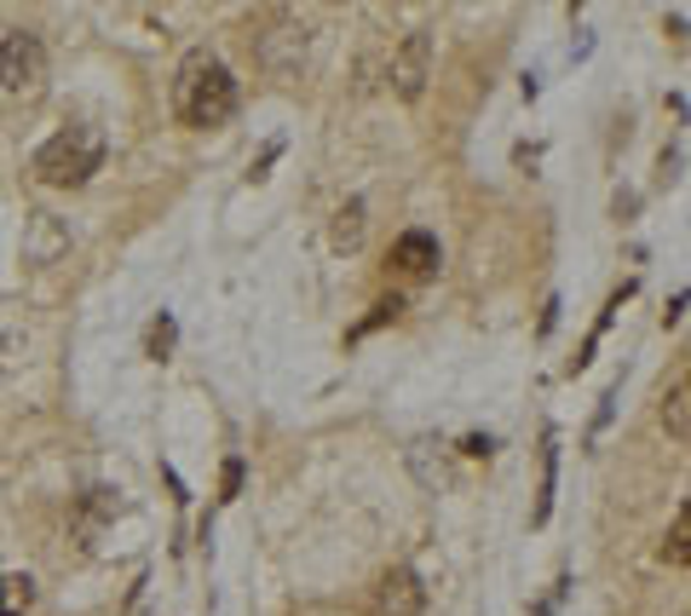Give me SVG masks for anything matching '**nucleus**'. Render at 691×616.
Here are the masks:
<instances>
[{
  "label": "nucleus",
  "instance_id": "obj_1",
  "mask_svg": "<svg viewBox=\"0 0 691 616\" xmlns=\"http://www.w3.org/2000/svg\"><path fill=\"white\" fill-rule=\"evenodd\" d=\"M173 110H179L185 128H219V121H231V110H237V75L219 64L208 47H196L185 64H179Z\"/></svg>",
  "mask_w": 691,
  "mask_h": 616
},
{
  "label": "nucleus",
  "instance_id": "obj_13",
  "mask_svg": "<svg viewBox=\"0 0 691 616\" xmlns=\"http://www.w3.org/2000/svg\"><path fill=\"white\" fill-rule=\"evenodd\" d=\"M554 433H547V444H542V502H536V512H531V519L536 524H547V507H554Z\"/></svg>",
  "mask_w": 691,
  "mask_h": 616
},
{
  "label": "nucleus",
  "instance_id": "obj_7",
  "mask_svg": "<svg viewBox=\"0 0 691 616\" xmlns=\"http://www.w3.org/2000/svg\"><path fill=\"white\" fill-rule=\"evenodd\" d=\"M392 265H398V271H410V277L438 271V237L433 231H403L392 242Z\"/></svg>",
  "mask_w": 691,
  "mask_h": 616
},
{
  "label": "nucleus",
  "instance_id": "obj_14",
  "mask_svg": "<svg viewBox=\"0 0 691 616\" xmlns=\"http://www.w3.org/2000/svg\"><path fill=\"white\" fill-rule=\"evenodd\" d=\"M461 456H473V461H490V456H496V438H490V433H473V438H461Z\"/></svg>",
  "mask_w": 691,
  "mask_h": 616
},
{
  "label": "nucleus",
  "instance_id": "obj_16",
  "mask_svg": "<svg viewBox=\"0 0 691 616\" xmlns=\"http://www.w3.org/2000/svg\"><path fill=\"white\" fill-rule=\"evenodd\" d=\"M237 484H242V461H226V484H219V490H226V496H237Z\"/></svg>",
  "mask_w": 691,
  "mask_h": 616
},
{
  "label": "nucleus",
  "instance_id": "obj_4",
  "mask_svg": "<svg viewBox=\"0 0 691 616\" xmlns=\"http://www.w3.org/2000/svg\"><path fill=\"white\" fill-rule=\"evenodd\" d=\"M398 98H421V87L433 81V29H410L392 47V70H386Z\"/></svg>",
  "mask_w": 691,
  "mask_h": 616
},
{
  "label": "nucleus",
  "instance_id": "obj_11",
  "mask_svg": "<svg viewBox=\"0 0 691 616\" xmlns=\"http://www.w3.org/2000/svg\"><path fill=\"white\" fill-rule=\"evenodd\" d=\"M663 559L691 570V502L675 512V524H668V536H663Z\"/></svg>",
  "mask_w": 691,
  "mask_h": 616
},
{
  "label": "nucleus",
  "instance_id": "obj_10",
  "mask_svg": "<svg viewBox=\"0 0 691 616\" xmlns=\"http://www.w3.org/2000/svg\"><path fill=\"white\" fill-rule=\"evenodd\" d=\"M363 225H369V208H363V202H346V208L335 214V249H346V254H352L357 249V242H363Z\"/></svg>",
  "mask_w": 691,
  "mask_h": 616
},
{
  "label": "nucleus",
  "instance_id": "obj_12",
  "mask_svg": "<svg viewBox=\"0 0 691 616\" xmlns=\"http://www.w3.org/2000/svg\"><path fill=\"white\" fill-rule=\"evenodd\" d=\"M173 340H179V323H173L168 312H161V317L150 323V335H145V352H150V358L161 363V358H168V352H173Z\"/></svg>",
  "mask_w": 691,
  "mask_h": 616
},
{
  "label": "nucleus",
  "instance_id": "obj_9",
  "mask_svg": "<svg viewBox=\"0 0 691 616\" xmlns=\"http://www.w3.org/2000/svg\"><path fill=\"white\" fill-rule=\"evenodd\" d=\"M35 611V582L24 570H12V577H0V616H29Z\"/></svg>",
  "mask_w": 691,
  "mask_h": 616
},
{
  "label": "nucleus",
  "instance_id": "obj_8",
  "mask_svg": "<svg viewBox=\"0 0 691 616\" xmlns=\"http://www.w3.org/2000/svg\"><path fill=\"white\" fill-rule=\"evenodd\" d=\"M64 249H70V231H64V225H58L52 214H35V219H29V242H24L29 265H52Z\"/></svg>",
  "mask_w": 691,
  "mask_h": 616
},
{
  "label": "nucleus",
  "instance_id": "obj_2",
  "mask_svg": "<svg viewBox=\"0 0 691 616\" xmlns=\"http://www.w3.org/2000/svg\"><path fill=\"white\" fill-rule=\"evenodd\" d=\"M98 161H105V133L87 128V121H75V128H58L47 145L35 150V179L52 184V191H70V184H87L98 173Z\"/></svg>",
  "mask_w": 691,
  "mask_h": 616
},
{
  "label": "nucleus",
  "instance_id": "obj_5",
  "mask_svg": "<svg viewBox=\"0 0 691 616\" xmlns=\"http://www.w3.org/2000/svg\"><path fill=\"white\" fill-rule=\"evenodd\" d=\"M369 616H426V588L415 570H386V577L369 588Z\"/></svg>",
  "mask_w": 691,
  "mask_h": 616
},
{
  "label": "nucleus",
  "instance_id": "obj_15",
  "mask_svg": "<svg viewBox=\"0 0 691 616\" xmlns=\"http://www.w3.org/2000/svg\"><path fill=\"white\" fill-rule=\"evenodd\" d=\"M398 312H403V300H380L375 312H369V323H363V328H380V323H392ZM363 328H357V335H363Z\"/></svg>",
  "mask_w": 691,
  "mask_h": 616
},
{
  "label": "nucleus",
  "instance_id": "obj_6",
  "mask_svg": "<svg viewBox=\"0 0 691 616\" xmlns=\"http://www.w3.org/2000/svg\"><path fill=\"white\" fill-rule=\"evenodd\" d=\"M657 421H663V433H668V438L691 444V375H680V381H668V386H663Z\"/></svg>",
  "mask_w": 691,
  "mask_h": 616
},
{
  "label": "nucleus",
  "instance_id": "obj_3",
  "mask_svg": "<svg viewBox=\"0 0 691 616\" xmlns=\"http://www.w3.org/2000/svg\"><path fill=\"white\" fill-rule=\"evenodd\" d=\"M47 81V47L35 35H0V98L7 93H35Z\"/></svg>",
  "mask_w": 691,
  "mask_h": 616
}]
</instances>
